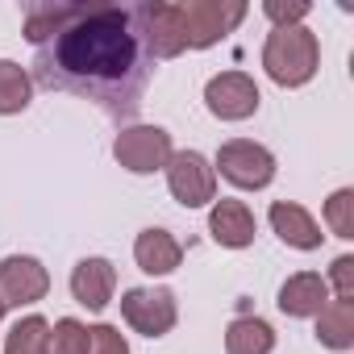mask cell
<instances>
[{"instance_id":"8fae6325","label":"cell","mask_w":354,"mask_h":354,"mask_svg":"<svg viewBox=\"0 0 354 354\" xmlns=\"http://www.w3.org/2000/svg\"><path fill=\"white\" fill-rule=\"evenodd\" d=\"M67 283H71L75 304H84L88 313H104L113 304V292H117V267L104 254H88L71 267Z\"/></svg>"},{"instance_id":"30bf717a","label":"cell","mask_w":354,"mask_h":354,"mask_svg":"<svg viewBox=\"0 0 354 354\" xmlns=\"http://www.w3.org/2000/svg\"><path fill=\"white\" fill-rule=\"evenodd\" d=\"M46 292H50V271L42 267V259L9 254L0 263V300H5V308H30L46 300Z\"/></svg>"},{"instance_id":"7c38bea8","label":"cell","mask_w":354,"mask_h":354,"mask_svg":"<svg viewBox=\"0 0 354 354\" xmlns=\"http://www.w3.org/2000/svg\"><path fill=\"white\" fill-rule=\"evenodd\" d=\"M254 234H259V221H254L246 201H234V196L213 201V209H209V238L217 246L246 250V246H254Z\"/></svg>"},{"instance_id":"277c9868","label":"cell","mask_w":354,"mask_h":354,"mask_svg":"<svg viewBox=\"0 0 354 354\" xmlns=\"http://www.w3.org/2000/svg\"><path fill=\"white\" fill-rule=\"evenodd\" d=\"M246 5L242 0H184L180 17L188 30V50H209L221 38H230L242 21H246Z\"/></svg>"},{"instance_id":"6da1fadb","label":"cell","mask_w":354,"mask_h":354,"mask_svg":"<svg viewBox=\"0 0 354 354\" xmlns=\"http://www.w3.org/2000/svg\"><path fill=\"white\" fill-rule=\"evenodd\" d=\"M26 42L38 88L92 100L121 121L142 109L154 59L138 30V5H30Z\"/></svg>"},{"instance_id":"4fadbf2b","label":"cell","mask_w":354,"mask_h":354,"mask_svg":"<svg viewBox=\"0 0 354 354\" xmlns=\"http://www.w3.org/2000/svg\"><path fill=\"white\" fill-rule=\"evenodd\" d=\"M267 221H271L275 238H279L283 246H292V250H321V242H325L317 217H313L304 205H296V201H275V205L267 209Z\"/></svg>"},{"instance_id":"603a6c76","label":"cell","mask_w":354,"mask_h":354,"mask_svg":"<svg viewBox=\"0 0 354 354\" xmlns=\"http://www.w3.org/2000/svg\"><path fill=\"white\" fill-rule=\"evenodd\" d=\"M325 283H329V296L333 300H354V254H337L329 263Z\"/></svg>"},{"instance_id":"ac0fdd59","label":"cell","mask_w":354,"mask_h":354,"mask_svg":"<svg viewBox=\"0 0 354 354\" xmlns=\"http://www.w3.org/2000/svg\"><path fill=\"white\" fill-rule=\"evenodd\" d=\"M34 100V80L21 63L13 59H0V117H13V113H26Z\"/></svg>"},{"instance_id":"7402d4cb","label":"cell","mask_w":354,"mask_h":354,"mask_svg":"<svg viewBox=\"0 0 354 354\" xmlns=\"http://www.w3.org/2000/svg\"><path fill=\"white\" fill-rule=\"evenodd\" d=\"M88 354H129V342L117 325L100 321V325H88Z\"/></svg>"},{"instance_id":"3957f363","label":"cell","mask_w":354,"mask_h":354,"mask_svg":"<svg viewBox=\"0 0 354 354\" xmlns=\"http://www.w3.org/2000/svg\"><path fill=\"white\" fill-rule=\"evenodd\" d=\"M213 171L242 192H263L275 180V154L254 138H230V142H221Z\"/></svg>"},{"instance_id":"9c48e42d","label":"cell","mask_w":354,"mask_h":354,"mask_svg":"<svg viewBox=\"0 0 354 354\" xmlns=\"http://www.w3.org/2000/svg\"><path fill=\"white\" fill-rule=\"evenodd\" d=\"M205 104L217 121H246L259 113L263 92L246 71H221L205 84Z\"/></svg>"},{"instance_id":"e0dca14e","label":"cell","mask_w":354,"mask_h":354,"mask_svg":"<svg viewBox=\"0 0 354 354\" xmlns=\"http://www.w3.org/2000/svg\"><path fill=\"white\" fill-rule=\"evenodd\" d=\"M317 342L337 354L354 346V300H329L317 313Z\"/></svg>"},{"instance_id":"44dd1931","label":"cell","mask_w":354,"mask_h":354,"mask_svg":"<svg viewBox=\"0 0 354 354\" xmlns=\"http://www.w3.org/2000/svg\"><path fill=\"white\" fill-rule=\"evenodd\" d=\"M50 354H88V325L75 317H59L50 325Z\"/></svg>"},{"instance_id":"52a82bcc","label":"cell","mask_w":354,"mask_h":354,"mask_svg":"<svg viewBox=\"0 0 354 354\" xmlns=\"http://www.w3.org/2000/svg\"><path fill=\"white\" fill-rule=\"evenodd\" d=\"M138 30L146 42V55L158 59H180L188 50V30L180 17V5H167V0H142L138 5Z\"/></svg>"},{"instance_id":"9a60e30c","label":"cell","mask_w":354,"mask_h":354,"mask_svg":"<svg viewBox=\"0 0 354 354\" xmlns=\"http://www.w3.org/2000/svg\"><path fill=\"white\" fill-rule=\"evenodd\" d=\"M133 263L146 275H171V271H180V263H184V246H180V238H175L171 230L150 225V230H142L133 238Z\"/></svg>"},{"instance_id":"d4e9b609","label":"cell","mask_w":354,"mask_h":354,"mask_svg":"<svg viewBox=\"0 0 354 354\" xmlns=\"http://www.w3.org/2000/svg\"><path fill=\"white\" fill-rule=\"evenodd\" d=\"M5 313H9V308H5V300H0V321H5Z\"/></svg>"},{"instance_id":"ffe728a7","label":"cell","mask_w":354,"mask_h":354,"mask_svg":"<svg viewBox=\"0 0 354 354\" xmlns=\"http://www.w3.org/2000/svg\"><path fill=\"white\" fill-rule=\"evenodd\" d=\"M325 225L333 238L350 242L354 238V188H337L329 201H325Z\"/></svg>"},{"instance_id":"8992f818","label":"cell","mask_w":354,"mask_h":354,"mask_svg":"<svg viewBox=\"0 0 354 354\" xmlns=\"http://www.w3.org/2000/svg\"><path fill=\"white\" fill-rule=\"evenodd\" d=\"M167 188H171L175 205L205 209L217 201V171L201 150H175L167 162Z\"/></svg>"},{"instance_id":"7a4b0ae2","label":"cell","mask_w":354,"mask_h":354,"mask_svg":"<svg viewBox=\"0 0 354 354\" xmlns=\"http://www.w3.org/2000/svg\"><path fill=\"white\" fill-rule=\"evenodd\" d=\"M321 67V42L308 26H283L271 30L263 42V71L279 88H304Z\"/></svg>"},{"instance_id":"cb8c5ba5","label":"cell","mask_w":354,"mask_h":354,"mask_svg":"<svg viewBox=\"0 0 354 354\" xmlns=\"http://www.w3.org/2000/svg\"><path fill=\"white\" fill-rule=\"evenodd\" d=\"M263 17H267L275 30H283V26H304L308 0H267V5H263Z\"/></svg>"},{"instance_id":"2e32d148","label":"cell","mask_w":354,"mask_h":354,"mask_svg":"<svg viewBox=\"0 0 354 354\" xmlns=\"http://www.w3.org/2000/svg\"><path fill=\"white\" fill-rule=\"evenodd\" d=\"M275 350V329L271 321L246 313L225 325V354H271Z\"/></svg>"},{"instance_id":"5bb4252c","label":"cell","mask_w":354,"mask_h":354,"mask_svg":"<svg viewBox=\"0 0 354 354\" xmlns=\"http://www.w3.org/2000/svg\"><path fill=\"white\" fill-rule=\"evenodd\" d=\"M329 300H333V296H329V283H325V275H317V271H296V275H288V279L279 283V296H275L279 313H283V317H296V321L317 317Z\"/></svg>"},{"instance_id":"d6986e66","label":"cell","mask_w":354,"mask_h":354,"mask_svg":"<svg viewBox=\"0 0 354 354\" xmlns=\"http://www.w3.org/2000/svg\"><path fill=\"white\" fill-rule=\"evenodd\" d=\"M5 354H50V321L38 313L21 317L5 337Z\"/></svg>"},{"instance_id":"ba28073f","label":"cell","mask_w":354,"mask_h":354,"mask_svg":"<svg viewBox=\"0 0 354 354\" xmlns=\"http://www.w3.org/2000/svg\"><path fill=\"white\" fill-rule=\"evenodd\" d=\"M121 317L142 337H167L180 321V304L171 288H129L121 296Z\"/></svg>"},{"instance_id":"5b68a950","label":"cell","mask_w":354,"mask_h":354,"mask_svg":"<svg viewBox=\"0 0 354 354\" xmlns=\"http://www.w3.org/2000/svg\"><path fill=\"white\" fill-rule=\"evenodd\" d=\"M175 154V142L162 125H125L117 138H113V158L117 167H125L129 175H154V171H167Z\"/></svg>"}]
</instances>
